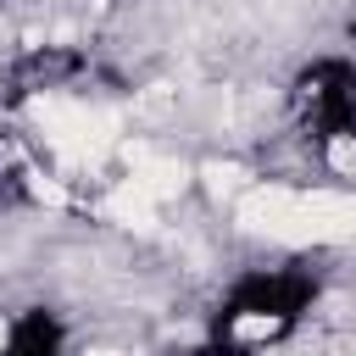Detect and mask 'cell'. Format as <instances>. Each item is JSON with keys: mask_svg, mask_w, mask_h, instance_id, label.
Returning a JSON list of instances; mask_svg holds the SVG:
<instances>
[{"mask_svg": "<svg viewBox=\"0 0 356 356\" xmlns=\"http://www.w3.org/2000/svg\"><path fill=\"white\" fill-rule=\"evenodd\" d=\"M11 345H17V317L0 312V356H11Z\"/></svg>", "mask_w": 356, "mask_h": 356, "instance_id": "cell-1", "label": "cell"}]
</instances>
